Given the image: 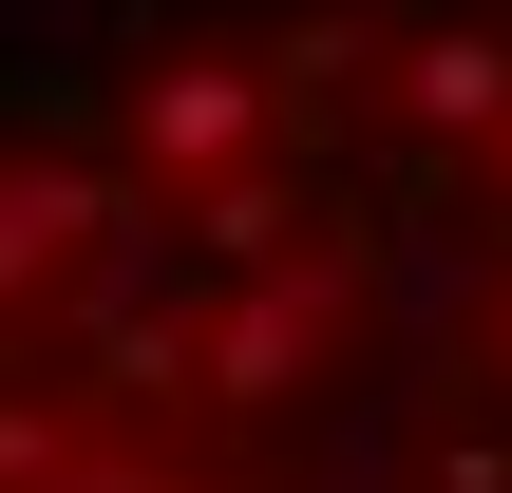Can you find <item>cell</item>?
<instances>
[{"label": "cell", "mask_w": 512, "mask_h": 493, "mask_svg": "<svg viewBox=\"0 0 512 493\" xmlns=\"http://www.w3.org/2000/svg\"><path fill=\"white\" fill-rule=\"evenodd\" d=\"M0 493H512V19L152 0L19 57Z\"/></svg>", "instance_id": "obj_1"}]
</instances>
